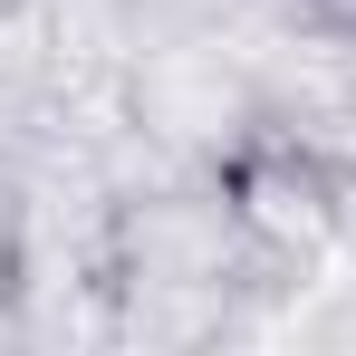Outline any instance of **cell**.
<instances>
[{"instance_id":"obj_1","label":"cell","mask_w":356,"mask_h":356,"mask_svg":"<svg viewBox=\"0 0 356 356\" xmlns=\"http://www.w3.org/2000/svg\"><path fill=\"white\" fill-rule=\"evenodd\" d=\"M125 116L154 145H174L183 164L222 174L270 125V87H260L250 39H135V58H125Z\"/></svg>"},{"instance_id":"obj_2","label":"cell","mask_w":356,"mask_h":356,"mask_svg":"<svg viewBox=\"0 0 356 356\" xmlns=\"http://www.w3.org/2000/svg\"><path fill=\"white\" fill-rule=\"evenodd\" d=\"M222 193H232L241 232L260 250H280V260H298V270H318L337 250V164L318 145H298L289 125H260L222 164Z\"/></svg>"},{"instance_id":"obj_3","label":"cell","mask_w":356,"mask_h":356,"mask_svg":"<svg viewBox=\"0 0 356 356\" xmlns=\"http://www.w3.org/2000/svg\"><path fill=\"white\" fill-rule=\"evenodd\" d=\"M289 29H318V39H337V49H356V0H298Z\"/></svg>"},{"instance_id":"obj_4","label":"cell","mask_w":356,"mask_h":356,"mask_svg":"<svg viewBox=\"0 0 356 356\" xmlns=\"http://www.w3.org/2000/svg\"><path fill=\"white\" fill-rule=\"evenodd\" d=\"M19 10H29V0H0V19H19Z\"/></svg>"}]
</instances>
